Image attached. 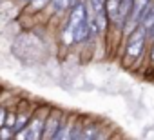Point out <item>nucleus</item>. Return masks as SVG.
Listing matches in <instances>:
<instances>
[{
  "label": "nucleus",
  "mask_w": 154,
  "mask_h": 140,
  "mask_svg": "<svg viewBox=\"0 0 154 140\" xmlns=\"http://www.w3.org/2000/svg\"><path fill=\"white\" fill-rule=\"evenodd\" d=\"M145 37H147V31L143 26H138L127 38V46H125V55L129 60H136L141 56L143 53V46H145Z\"/></svg>",
  "instance_id": "nucleus-1"
},
{
  "label": "nucleus",
  "mask_w": 154,
  "mask_h": 140,
  "mask_svg": "<svg viewBox=\"0 0 154 140\" xmlns=\"http://www.w3.org/2000/svg\"><path fill=\"white\" fill-rule=\"evenodd\" d=\"M149 4H150V0H134V2H132L131 13H129L127 20H125V26H129L131 31H134V29L140 26V22H141V15H143V11L147 9Z\"/></svg>",
  "instance_id": "nucleus-2"
},
{
  "label": "nucleus",
  "mask_w": 154,
  "mask_h": 140,
  "mask_svg": "<svg viewBox=\"0 0 154 140\" xmlns=\"http://www.w3.org/2000/svg\"><path fill=\"white\" fill-rule=\"evenodd\" d=\"M60 122H62V115L58 111H51L49 116H45V124H44V133H42V138H54L58 127H60Z\"/></svg>",
  "instance_id": "nucleus-3"
},
{
  "label": "nucleus",
  "mask_w": 154,
  "mask_h": 140,
  "mask_svg": "<svg viewBox=\"0 0 154 140\" xmlns=\"http://www.w3.org/2000/svg\"><path fill=\"white\" fill-rule=\"evenodd\" d=\"M44 124H45V116H35V118H31L29 126H26V127H27V135H29L27 138H29V140H38V138H42Z\"/></svg>",
  "instance_id": "nucleus-4"
},
{
  "label": "nucleus",
  "mask_w": 154,
  "mask_h": 140,
  "mask_svg": "<svg viewBox=\"0 0 154 140\" xmlns=\"http://www.w3.org/2000/svg\"><path fill=\"white\" fill-rule=\"evenodd\" d=\"M84 20H87L85 6L78 2V4H76V6L72 8V13L69 15V22H67V26H65V27H69V29H74L76 26H78L80 22H84Z\"/></svg>",
  "instance_id": "nucleus-5"
},
{
  "label": "nucleus",
  "mask_w": 154,
  "mask_h": 140,
  "mask_svg": "<svg viewBox=\"0 0 154 140\" xmlns=\"http://www.w3.org/2000/svg\"><path fill=\"white\" fill-rule=\"evenodd\" d=\"M91 24H89V17H87V20H84V22H80L78 26H76L74 29H72V38H74V42H85L89 37H91Z\"/></svg>",
  "instance_id": "nucleus-6"
},
{
  "label": "nucleus",
  "mask_w": 154,
  "mask_h": 140,
  "mask_svg": "<svg viewBox=\"0 0 154 140\" xmlns=\"http://www.w3.org/2000/svg\"><path fill=\"white\" fill-rule=\"evenodd\" d=\"M120 4H122V0H105V8H103V11H105L107 18H111V20H116V18H118Z\"/></svg>",
  "instance_id": "nucleus-7"
},
{
  "label": "nucleus",
  "mask_w": 154,
  "mask_h": 140,
  "mask_svg": "<svg viewBox=\"0 0 154 140\" xmlns=\"http://www.w3.org/2000/svg\"><path fill=\"white\" fill-rule=\"evenodd\" d=\"M132 2L134 0H122V4H120V11H118V22H125L129 13H131V8H132Z\"/></svg>",
  "instance_id": "nucleus-8"
},
{
  "label": "nucleus",
  "mask_w": 154,
  "mask_h": 140,
  "mask_svg": "<svg viewBox=\"0 0 154 140\" xmlns=\"http://www.w3.org/2000/svg\"><path fill=\"white\" fill-rule=\"evenodd\" d=\"M98 136H100V131L96 126H87L85 129H82V138H85V140H94Z\"/></svg>",
  "instance_id": "nucleus-9"
},
{
  "label": "nucleus",
  "mask_w": 154,
  "mask_h": 140,
  "mask_svg": "<svg viewBox=\"0 0 154 140\" xmlns=\"http://www.w3.org/2000/svg\"><path fill=\"white\" fill-rule=\"evenodd\" d=\"M51 4H53V8H54L56 11H65V9L71 8L72 0H51Z\"/></svg>",
  "instance_id": "nucleus-10"
},
{
  "label": "nucleus",
  "mask_w": 154,
  "mask_h": 140,
  "mask_svg": "<svg viewBox=\"0 0 154 140\" xmlns=\"http://www.w3.org/2000/svg\"><path fill=\"white\" fill-rule=\"evenodd\" d=\"M15 136V129L9 127V126H2L0 127V140H8V138H13Z\"/></svg>",
  "instance_id": "nucleus-11"
},
{
  "label": "nucleus",
  "mask_w": 154,
  "mask_h": 140,
  "mask_svg": "<svg viewBox=\"0 0 154 140\" xmlns=\"http://www.w3.org/2000/svg\"><path fill=\"white\" fill-rule=\"evenodd\" d=\"M82 129H84V127H82L80 122H78V124L72 127V131L69 133V138H82Z\"/></svg>",
  "instance_id": "nucleus-12"
},
{
  "label": "nucleus",
  "mask_w": 154,
  "mask_h": 140,
  "mask_svg": "<svg viewBox=\"0 0 154 140\" xmlns=\"http://www.w3.org/2000/svg\"><path fill=\"white\" fill-rule=\"evenodd\" d=\"M91 6H93L94 13H100V11H103V8H105V0H91Z\"/></svg>",
  "instance_id": "nucleus-13"
},
{
  "label": "nucleus",
  "mask_w": 154,
  "mask_h": 140,
  "mask_svg": "<svg viewBox=\"0 0 154 140\" xmlns=\"http://www.w3.org/2000/svg\"><path fill=\"white\" fill-rule=\"evenodd\" d=\"M15 124H17V115L15 113H8L6 115V126H9V127L15 129Z\"/></svg>",
  "instance_id": "nucleus-14"
},
{
  "label": "nucleus",
  "mask_w": 154,
  "mask_h": 140,
  "mask_svg": "<svg viewBox=\"0 0 154 140\" xmlns=\"http://www.w3.org/2000/svg\"><path fill=\"white\" fill-rule=\"evenodd\" d=\"M47 2H51V0H31V8L33 9H42Z\"/></svg>",
  "instance_id": "nucleus-15"
},
{
  "label": "nucleus",
  "mask_w": 154,
  "mask_h": 140,
  "mask_svg": "<svg viewBox=\"0 0 154 140\" xmlns=\"http://www.w3.org/2000/svg\"><path fill=\"white\" fill-rule=\"evenodd\" d=\"M6 115H8V111H6L4 107H0V127L6 124Z\"/></svg>",
  "instance_id": "nucleus-16"
},
{
  "label": "nucleus",
  "mask_w": 154,
  "mask_h": 140,
  "mask_svg": "<svg viewBox=\"0 0 154 140\" xmlns=\"http://www.w3.org/2000/svg\"><path fill=\"white\" fill-rule=\"evenodd\" d=\"M150 62L154 64V46H152V49H150Z\"/></svg>",
  "instance_id": "nucleus-17"
},
{
  "label": "nucleus",
  "mask_w": 154,
  "mask_h": 140,
  "mask_svg": "<svg viewBox=\"0 0 154 140\" xmlns=\"http://www.w3.org/2000/svg\"><path fill=\"white\" fill-rule=\"evenodd\" d=\"M149 35H150V37H152V38H154V27H152V31H150V33H149Z\"/></svg>",
  "instance_id": "nucleus-18"
}]
</instances>
